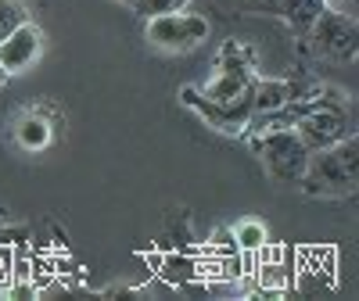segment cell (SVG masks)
Segmentation results:
<instances>
[{
  "label": "cell",
  "mask_w": 359,
  "mask_h": 301,
  "mask_svg": "<svg viewBox=\"0 0 359 301\" xmlns=\"http://www.w3.org/2000/svg\"><path fill=\"white\" fill-rule=\"evenodd\" d=\"M359 183V136L348 133L331 147L309 150L306 172L298 179L309 197H352Z\"/></svg>",
  "instance_id": "cell-1"
},
{
  "label": "cell",
  "mask_w": 359,
  "mask_h": 301,
  "mask_svg": "<svg viewBox=\"0 0 359 301\" xmlns=\"http://www.w3.org/2000/svg\"><path fill=\"white\" fill-rule=\"evenodd\" d=\"M252 150L259 155L262 169L269 172V179L280 187H298V179L306 172L309 162V147L302 144L294 130H273V133H259L252 136Z\"/></svg>",
  "instance_id": "cell-2"
},
{
  "label": "cell",
  "mask_w": 359,
  "mask_h": 301,
  "mask_svg": "<svg viewBox=\"0 0 359 301\" xmlns=\"http://www.w3.org/2000/svg\"><path fill=\"white\" fill-rule=\"evenodd\" d=\"M144 36L162 54H184V50H194L208 40V22L201 15H191V11H169V15L147 18Z\"/></svg>",
  "instance_id": "cell-3"
},
{
  "label": "cell",
  "mask_w": 359,
  "mask_h": 301,
  "mask_svg": "<svg viewBox=\"0 0 359 301\" xmlns=\"http://www.w3.org/2000/svg\"><path fill=\"white\" fill-rule=\"evenodd\" d=\"M294 133L302 136V144H306L309 150L331 147V144H338L341 136H348V133H352V130H348V108H345L341 94L316 101V104L294 122Z\"/></svg>",
  "instance_id": "cell-4"
},
{
  "label": "cell",
  "mask_w": 359,
  "mask_h": 301,
  "mask_svg": "<svg viewBox=\"0 0 359 301\" xmlns=\"http://www.w3.org/2000/svg\"><path fill=\"white\" fill-rule=\"evenodd\" d=\"M306 36L313 40L316 54L334 57V62H355V47H359L355 40H359V33H355V15L352 11L327 8L313 22V29H309Z\"/></svg>",
  "instance_id": "cell-5"
},
{
  "label": "cell",
  "mask_w": 359,
  "mask_h": 301,
  "mask_svg": "<svg viewBox=\"0 0 359 301\" xmlns=\"http://www.w3.org/2000/svg\"><path fill=\"white\" fill-rule=\"evenodd\" d=\"M180 101L191 111H198L216 133H226V136H245V130L252 122V101L248 97L237 101V104H219L212 97H205L198 86H184L180 90Z\"/></svg>",
  "instance_id": "cell-6"
},
{
  "label": "cell",
  "mask_w": 359,
  "mask_h": 301,
  "mask_svg": "<svg viewBox=\"0 0 359 301\" xmlns=\"http://www.w3.org/2000/svg\"><path fill=\"white\" fill-rule=\"evenodd\" d=\"M40 54H43V29L29 18L0 40V69H4L8 76L29 72L40 62Z\"/></svg>",
  "instance_id": "cell-7"
},
{
  "label": "cell",
  "mask_w": 359,
  "mask_h": 301,
  "mask_svg": "<svg viewBox=\"0 0 359 301\" xmlns=\"http://www.w3.org/2000/svg\"><path fill=\"white\" fill-rule=\"evenodd\" d=\"M248 101H252V118L255 115H266V111H277L287 101H294V79H266V76H255Z\"/></svg>",
  "instance_id": "cell-8"
},
{
  "label": "cell",
  "mask_w": 359,
  "mask_h": 301,
  "mask_svg": "<svg viewBox=\"0 0 359 301\" xmlns=\"http://www.w3.org/2000/svg\"><path fill=\"white\" fill-rule=\"evenodd\" d=\"M54 140V122L43 115V111H25L18 122H15V144L29 155H36V150H47Z\"/></svg>",
  "instance_id": "cell-9"
},
{
  "label": "cell",
  "mask_w": 359,
  "mask_h": 301,
  "mask_svg": "<svg viewBox=\"0 0 359 301\" xmlns=\"http://www.w3.org/2000/svg\"><path fill=\"white\" fill-rule=\"evenodd\" d=\"M259 72H216L212 83H208L201 94L205 97H212L219 104H237V101H245L252 94V83H255Z\"/></svg>",
  "instance_id": "cell-10"
},
{
  "label": "cell",
  "mask_w": 359,
  "mask_h": 301,
  "mask_svg": "<svg viewBox=\"0 0 359 301\" xmlns=\"http://www.w3.org/2000/svg\"><path fill=\"white\" fill-rule=\"evenodd\" d=\"M280 4V15H284V22L294 29L298 36H306L309 29H313V22L327 11V4L323 0H277Z\"/></svg>",
  "instance_id": "cell-11"
},
{
  "label": "cell",
  "mask_w": 359,
  "mask_h": 301,
  "mask_svg": "<svg viewBox=\"0 0 359 301\" xmlns=\"http://www.w3.org/2000/svg\"><path fill=\"white\" fill-rule=\"evenodd\" d=\"M216 72H255V50L241 40H226L216 54Z\"/></svg>",
  "instance_id": "cell-12"
},
{
  "label": "cell",
  "mask_w": 359,
  "mask_h": 301,
  "mask_svg": "<svg viewBox=\"0 0 359 301\" xmlns=\"http://www.w3.org/2000/svg\"><path fill=\"white\" fill-rule=\"evenodd\" d=\"M233 240H237V248H241V251H259L266 244V230L255 219H245V223L233 226Z\"/></svg>",
  "instance_id": "cell-13"
},
{
  "label": "cell",
  "mask_w": 359,
  "mask_h": 301,
  "mask_svg": "<svg viewBox=\"0 0 359 301\" xmlns=\"http://www.w3.org/2000/svg\"><path fill=\"white\" fill-rule=\"evenodd\" d=\"M191 4V0H133V11H137V18L140 22H147V18H155V15H169V11H184Z\"/></svg>",
  "instance_id": "cell-14"
},
{
  "label": "cell",
  "mask_w": 359,
  "mask_h": 301,
  "mask_svg": "<svg viewBox=\"0 0 359 301\" xmlns=\"http://www.w3.org/2000/svg\"><path fill=\"white\" fill-rule=\"evenodd\" d=\"M22 22H29V8L22 0H0V40H4L11 29H18Z\"/></svg>",
  "instance_id": "cell-15"
},
{
  "label": "cell",
  "mask_w": 359,
  "mask_h": 301,
  "mask_svg": "<svg viewBox=\"0 0 359 301\" xmlns=\"http://www.w3.org/2000/svg\"><path fill=\"white\" fill-rule=\"evenodd\" d=\"M327 8H338V11H345V4H352V0H323Z\"/></svg>",
  "instance_id": "cell-16"
},
{
  "label": "cell",
  "mask_w": 359,
  "mask_h": 301,
  "mask_svg": "<svg viewBox=\"0 0 359 301\" xmlns=\"http://www.w3.org/2000/svg\"><path fill=\"white\" fill-rule=\"evenodd\" d=\"M8 79H11V76H8V72H4V69H0V86H4V83H8Z\"/></svg>",
  "instance_id": "cell-17"
},
{
  "label": "cell",
  "mask_w": 359,
  "mask_h": 301,
  "mask_svg": "<svg viewBox=\"0 0 359 301\" xmlns=\"http://www.w3.org/2000/svg\"><path fill=\"white\" fill-rule=\"evenodd\" d=\"M115 4H133V0H115Z\"/></svg>",
  "instance_id": "cell-18"
}]
</instances>
